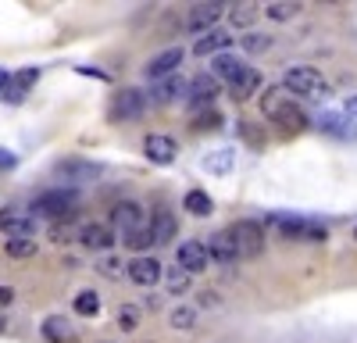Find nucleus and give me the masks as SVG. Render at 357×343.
Returning <instances> with one entry per match:
<instances>
[{"mask_svg": "<svg viewBox=\"0 0 357 343\" xmlns=\"http://www.w3.org/2000/svg\"><path fill=\"white\" fill-rule=\"evenodd\" d=\"M8 86H11V75H8V68H0V93H4Z\"/></svg>", "mask_w": 357, "mask_h": 343, "instance_id": "42", "label": "nucleus"}, {"mask_svg": "<svg viewBox=\"0 0 357 343\" xmlns=\"http://www.w3.org/2000/svg\"><path fill=\"white\" fill-rule=\"evenodd\" d=\"M0 333H8V319H4V314H0Z\"/></svg>", "mask_w": 357, "mask_h": 343, "instance_id": "43", "label": "nucleus"}, {"mask_svg": "<svg viewBox=\"0 0 357 343\" xmlns=\"http://www.w3.org/2000/svg\"><path fill=\"white\" fill-rule=\"evenodd\" d=\"M183 57H186V50H183V47H168V50L154 54L151 61H146L143 75H146V79H154V82H161V79H172V75L178 72V65H183Z\"/></svg>", "mask_w": 357, "mask_h": 343, "instance_id": "9", "label": "nucleus"}, {"mask_svg": "<svg viewBox=\"0 0 357 343\" xmlns=\"http://www.w3.org/2000/svg\"><path fill=\"white\" fill-rule=\"evenodd\" d=\"M240 47H243L247 54H264L268 47H272V36H264V33H247V36L240 40Z\"/></svg>", "mask_w": 357, "mask_h": 343, "instance_id": "36", "label": "nucleus"}, {"mask_svg": "<svg viewBox=\"0 0 357 343\" xmlns=\"http://www.w3.org/2000/svg\"><path fill=\"white\" fill-rule=\"evenodd\" d=\"M232 47V36L225 33V29H211V33H204V36H197V43H193V54L197 57H218V54H225Z\"/></svg>", "mask_w": 357, "mask_h": 343, "instance_id": "18", "label": "nucleus"}, {"mask_svg": "<svg viewBox=\"0 0 357 343\" xmlns=\"http://www.w3.org/2000/svg\"><path fill=\"white\" fill-rule=\"evenodd\" d=\"M183 208H186L190 215H197V218H207V215L215 211V200L207 197L204 190H190V193H186V200H183Z\"/></svg>", "mask_w": 357, "mask_h": 343, "instance_id": "27", "label": "nucleus"}, {"mask_svg": "<svg viewBox=\"0 0 357 343\" xmlns=\"http://www.w3.org/2000/svg\"><path fill=\"white\" fill-rule=\"evenodd\" d=\"M207 254H211V265H236V261H240L232 229H218V233L207 240Z\"/></svg>", "mask_w": 357, "mask_h": 343, "instance_id": "13", "label": "nucleus"}, {"mask_svg": "<svg viewBox=\"0 0 357 343\" xmlns=\"http://www.w3.org/2000/svg\"><path fill=\"white\" fill-rule=\"evenodd\" d=\"M15 300V290H11V286H4V282H0V304H11Z\"/></svg>", "mask_w": 357, "mask_h": 343, "instance_id": "40", "label": "nucleus"}, {"mask_svg": "<svg viewBox=\"0 0 357 343\" xmlns=\"http://www.w3.org/2000/svg\"><path fill=\"white\" fill-rule=\"evenodd\" d=\"M151 233H154V243H158V247H161V243H172V236H175V218H172V211H154Z\"/></svg>", "mask_w": 357, "mask_h": 343, "instance_id": "26", "label": "nucleus"}, {"mask_svg": "<svg viewBox=\"0 0 357 343\" xmlns=\"http://www.w3.org/2000/svg\"><path fill=\"white\" fill-rule=\"evenodd\" d=\"M257 90H261V72H257V68H247L240 79L229 82V97H232L236 104H247Z\"/></svg>", "mask_w": 357, "mask_h": 343, "instance_id": "20", "label": "nucleus"}, {"mask_svg": "<svg viewBox=\"0 0 357 343\" xmlns=\"http://www.w3.org/2000/svg\"><path fill=\"white\" fill-rule=\"evenodd\" d=\"M97 272L107 275V279H122V272H129V261H118V257L104 254L100 261H97Z\"/></svg>", "mask_w": 357, "mask_h": 343, "instance_id": "34", "label": "nucleus"}, {"mask_svg": "<svg viewBox=\"0 0 357 343\" xmlns=\"http://www.w3.org/2000/svg\"><path fill=\"white\" fill-rule=\"evenodd\" d=\"M36 79H40V68H22V72H15V75H11V86L4 90V97H8L11 104L25 100V93L36 86Z\"/></svg>", "mask_w": 357, "mask_h": 343, "instance_id": "23", "label": "nucleus"}, {"mask_svg": "<svg viewBox=\"0 0 357 343\" xmlns=\"http://www.w3.org/2000/svg\"><path fill=\"white\" fill-rule=\"evenodd\" d=\"M143 154H146V161H154V165H172L175 154H178V147H175V139H172V136H165V132H151V136L143 139Z\"/></svg>", "mask_w": 357, "mask_h": 343, "instance_id": "16", "label": "nucleus"}, {"mask_svg": "<svg viewBox=\"0 0 357 343\" xmlns=\"http://www.w3.org/2000/svg\"><path fill=\"white\" fill-rule=\"evenodd\" d=\"M232 240H236V250L240 257H257L264 250V225L254 222V218H243L232 225Z\"/></svg>", "mask_w": 357, "mask_h": 343, "instance_id": "7", "label": "nucleus"}, {"mask_svg": "<svg viewBox=\"0 0 357 343\" xmlns=\"http://www.w3.org/2000/svg\"><path fill=\"white\" fill-rule=\"evenodd\" d=\"M268 225L275 229L279 236L286 240H307V243H321L325 236V225L311 222V218H301V215H268Z\"/></svg>", "mask_w": 357, "mask_h": 343, "instance_id": "3", "label": "nucleus"}, {"mask_svg": "<svg viewBox=\"0 0 357 343\" xmlns=\"http://www.w3.org/2000/svg\"><path fill=\"white\" fill-rule=\"evenodd\" d=\"M33 208H36V215H43V218L65 222V218H72L75 208H79V193H75V190H65V186H57V190L40 193Z\"/></svg>", "mask_w": 357, "mask_h": 343, "instance_id": "4", "label": "nucleus"}, {"mask_svg": "<svg viewBox=\"0 0 357 343\" xmlns=\"http://www.w3.org/2000/svg\"><path fill=\"white\" fill-rule=\"evenodd\" d=\"M165 286H168V294H186L190 290V272H183V268H172L168 275H165Z\"/></svg>", "mask_w": 357, "mask_h": 343, "instance_id": "35", "label": "nucleus"}, {"mask_svg": "<svg viewBox=\"0 0 357 343\" xmlns=\"http://www.w3.org/2000/svg\"><path fill=\"white\" fill-rule=\"evenodd\" d=\"M168 326L172 329H193L197 326V307H190V304H178V307H172V314H168Z\"/></svg>", "mask_w": 357, "mask_h": 343, "instance_id": "29", "label": "nucleus"}, {"mask_svg": "<svg viewBox=\"0 0 357 343\" xmlns=\"http://www.w3.org/2000/svg\"><path fill=\"white\" fill-rule=\"evenodd\" d=\"M100 311V297L93 290H79L75 294V314H82V319H93V314Z\"/></svg>", "mask_w": 357, "mask_h": 343, "instance_id": "32", "label": "nucleus"}, {"mask_svg": "<svg viewBox=\"0 0 357 343\" xmlns=\"http://www.w3.org/2000/svg\"><path fill=\"white\" fill-rule=\"evenodd\" d=\"M79 229H82V225H75V222H54L50 236H54L57 243H68V240H79Z\"/></svg>", "mask_w": 357, "mask_h": 343, "instance_id": "37", "label": "nucleus"}, {"mask_svg": "<svg viewBox=\"0 0 357 343\" xmlns=\"http://www.w3.org/2000/svg\"><path fill=\"white\" fill-rule=\"evenodd\" d=\"M0 233H4L8 240H36V215L4 211L0 215Z\"/></svg>", "mask_w": 357, "mask_h": 343, "instance_id": "10", "label": "nucleus"}, {"mask_svg": "<svg viewBox=\"0 0 357 343\" xmlns=\"http://www.w3.org/2000/svg\"><path fill=\"white\" fill-rule=\"evenodd\" d=\"M200 168L207 172V176H229V172L236 168V151L232 147H218L211 154L200 158Z\"/></svg>", "mask_w": 357, "mask_h": 343, "instance_id": "19", "label": "nucleus"}, {"mask_svg": "<svg viewBox=\"0 0 357 343\" xmlns=\"http://www.w3.org/2000/svg\"><path fill=\"white\" fill-rule=\"evenodd\" d=\"M146 93H139V90H122V93H114V100H111V122H118V125H129V122H139L143 119V111H146Z\"/></svg>", "mask_w": 357, "mask_h": 343, "instance_id": "6", "label": "nucleus"}, {"mask_svg": "<svg viewBox=\"0 0 357 343\" xmlns=\"http://www.w3.org/2000/svg\"><path fill=\"white\" fill-rule=\"evenodd\" d=\"M354 240H357V225H354Z\"/></svg>", "mask_w": 357, "mask_h": 343, "instance_id": "44", "label": "nucleus"}, {"mask_svg": "<svg viewBox=\"0 0 357 343\" xmlns=\"http://www.w3.org/2000/svg\"><path fill=\"white\" fill-rule=\"evenodd\" d=\"M4 250L15 261H29V257H36V240H8Z\"/></svg>", "mask_w": 357, "mask_h": 343, "instance_id": "33", "label": "nucleus"}, {"mask_svg": "<svg viewBox=\"0 0 357 343\" xmlns=\"http://www.w3.org/2000/svg\"><path fill=\"white\" fill-rule=\"evenodd\" d=\"M43 336H47V343H79V333L65 319H57V314L43 322Z\"/></svg>", "mask_w": 357, "mask_h": 343, "instance_id": "24", "label": "nucleus"}, {"mask_svg": "<svg viewBox=\"0 0 357 343\" xmlns=\"http://www.w3.org/2000/svg\"><path fill=\"white\" fill-rule=\"evenodd\" d=\"M218 125H222V114L218 111H200L197 122H193V129H218Z\"/></svg>", "mask_w": 357, "mask_h": 343, "instance_id": "39", "label": "nucleus"}, {"mask_svg": "<svg viewBox=\"0 0 357 343\" xmlns=\"http://www.w3.org/2000/svg\"><path fill=\"white\" fill-rule=\"evenodd\" d=\"M122 243H126V247H132V250H146V247L154 243V233H151V225H146V229H139V233H132V236H126Z\"/></svg>", "mask_w": 357, "mask_h": 343, "instance_id": "38", "label": "nucleus"}, {"mask_svg": "<svg viewBox=\"0 0 357 343\" xmlns=\"http://www.w3.org/2000/svg\"><path fill=\"white\" fill-rule=\"evenodd\" d=\"M318 129L336 136V139H357V119H350V114H343V111L318 114Z\"/></svg>", "mask_w": 357, "mask_h": 343, "instance_id": "15", "label": "nucleus"}, {"mask_svg": "<svg viewBox=\"0 0 357 343\" xmlns=\"http://www.w3.org/2000/svg\"><path fill=\"white\" fill-rule=\"evenodd\" d=\"M15 165V154H8V151H0V168H11Z\"/></svg>", "mask_w": 357, "mask_h": 343, "instance_id": "41", "label": "nucleus"}, {"mask_svg": "<svg viewBox=\"0 0 357 343\" xmlns=\"http://www.w3.org/2000/svg\"><path fill=\"white\" fill-rule=\"evenodd\" d=\"M136 286H158L161 282V275H165V268H161V261L154 254H136L132 261H129V272H126Z\"/></svg>", "mask_w": 357, "mask_h": 343, "instance_id": "11", "label": "nucleus"}, {"mask_svg": "<svg viewBox=\"0 0 357 343\" xmlns=\"http://www.w3.org/2000/svg\"><path fill=\"white\" fill-rule=\"evenodd\" d=\"M186 90H190V82H183L178 75H172V79H161V82H158V90L151 93V100H154V104H168V100H175L178 93H186Z\"/></svg>", "mask_w": 357, "mask_h": 343, "instance_id": "25", "label": "nucleus"}, {"mask_svg": "<svg viewBox=\"0 0 357 343\" xmlns=\"http://www.w3.org/2000/svg\"><path fill=\"white\" fill-rule=\"evenodd\" d=\"M79 240H82V247H89V250H107L118 236H114V229L104 225V222H86V225L79 229Z\"/></svg>", "mask_w": 357, "mask_h": 343, "instance_id": "17", "label": "nucleus"}, {"mask_svg": "<svg viewBox=\"0 0 357 343\" xmlns=\"http://www.w3.org/2000/svg\"><path fill=\"white\" fill-rule=\"evenodd\" d=\"M222 8H225V4H193L190 15H186V29H190V33H197V36L211 33V29H218Z\"/></svg>", "mask_w": 357, "mask_h": 343, "instance_id": "14", "label": "nucleus"}, {"mask_svg": "<svg viewBox=\"0 0 357 343\" xmlns=\"http://www.w3.org/2000/svg\"><path fill=\"white\" fill-rule=\"evenodd\" d=\"M114 319H118V329H122V333H136V329H139V319H143V311H139L136 304H122Z\"/></svg>", "mask_w": 357, "mask_h": 343, "instance_id": "31", "label": "nucleus"}, {"mask_svg": "<svg viewBox=\"0 0 357 343\" xmlns=\"http://www.w3.org/2000/svg\"><path fill=\"white\" fill-rule=\"evenodd\" d=\"M264 11V4H232V11H229V22L236 25V29H243V25H250L257 15Z\"/></svg>", "mask_w": 357, "mask_h": 343, "instance_id": "30", "label": "nucleus"}, {"mask_svg": "<svg viewBox=\"0 0 357 343\" xmlns=\"http://www.w3.org/2000/svg\"><path fill=\"white\" fill-rule=\"evenodd\" d=\"M175 265L183 268V272H190V275L204 272L207 265H211L207 243H200V240H186V243H178V247H175Z\"/></svg>", "mask_w": 357, "mask_h": 343, "instance_id": "8", "label": "nucleus"}, {"mask_svg": "<svg viewBox=\"0 0 357 343\" xmlns=\"http://www.w3.org/2000/svg\"><path fill=\"white\" fill-rule=\"evenodd\" d=\"M100 165H93V161H61L57 165V176H65L68 183H89V179H97L100 176Z\"/></svg>", "mask_w": 357, "mask_h": 343, "instance_id": "21", "label": "nucleus"}, {"mask_svg": "<svg viewBox=\"0 0 357 343\" xmlns=\"http://www.w3.org/2000/svg\"><path fill=\"white\" fill-rule=\"evenodd\" d=\"M261 114L268 122H275V125H282L286 132H301V129H307V111L301 107V100H296L286 86H268V90L261 93Z\"/></svg>", "mask_w": 357, "mask_h": 343, "instance_id": "1", "label": "nucleus"}, {"mask_svg": "<svg viewBox=\"0 0 357 343\" xmlns=\"http://www.w3.org/2000/svg\"><path fill=\"white\" fill-rule=\"evenodd\" d=\"M247 72V65L240 61V57H236V54H218V57H211V75L215 79H225V82H232V79H240Z\"/></svg>", "mask_w": 357, "mask_h": 343, "instance_id": "22", "label": "nucleus"}, {"mask_svg": "<svg viewBox=\"0 0 357 343\" xmlns=\"http://www.w3.org/2000/svg\"><path fill=\"white\" fill-rule=\"evenodd\" d=\"M151 225V218H146V208L139 204V200H118V204L111 208V229H114V236H132L139 233V229Z\"/></svg>", "mask_w": 357, "mask_h": 343, "instance_id": "5", "label": "nucleus"}, {"mask_svg": "<svg viewBox=\"0 0 357 343\" xmlns=\"http://www.w3.org/2000/svg\"><path fill=\"white\" fill-rule=\"evenodd\" d=\"M304 4H296V0H272V4H264V15L272 18V22H289L301 15Z\"/></svg>", "mask_w": 357, "mask_h": 343, "instance_id": "28", "label": "nucleus"}, {"mask_svg": "<svg viewBox=\"0 0 357 343\" xmlns=\"http://www.w3.org/2000/svg\"><path fill=\"white\" fill-rule=\"evenodd\" d=\"M218 97V79L215 75H197L190 82V90H186V104L190 111H204V107H211Z\"/></svg>", "mask_w": 357, "mask_h": 343, "instance_id": "12", "label": "nucleus"}, {"mask_svg": "<svg viewBox=\"0 0 357 343\" xmlns=\"http://www.w3.org/2000/svg\"><path fill=\"white\" fill-rule=\"evenodd\" d=\"M282 86H286V90H289L293 97L318 100V104L333 97V86H329V79H325L318 68H311V65H293V68H286Z\"/></svg>", "mask_w": 357, "mask_h": 343, "instance_id": "2", "label": "nucleus"}]
</instances>
